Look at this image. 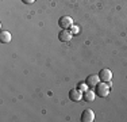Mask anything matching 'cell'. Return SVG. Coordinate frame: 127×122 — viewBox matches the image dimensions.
Wrapping results in <instances>:
<instances>
[{
    "label": "cell",
    "mask_w": 127,
    "mask_h": 122,
    "mask_svg": "<svg viewBox=\"0 0 127 122\" xmlns=\"http://www.w3.org/2000/svg\"><path fill=\"white\" fill-rule=\"evenodd\" d=\"M110 90H111V87L108 85V83L99 81L95 87V94H96V96H99V98H105L110 94Z\"/></svg>",
    "instance_id": "1"
},
{
    "label": "cell",
    "mask_w": 127,
    "mask_h": 122,
    "mask_svg": "<svg viewBox=\"0 0 127 122\" xmlns=\"http://www.w3.org/2000/svg\"><path fill=\"white\" fill-rule=\"evenodd\" d=\"M58 24H60V27H61V29L68 30V29H70V27L73 26V19H72L70 16H68V15H65V16L60 18Z\"/></svg>",
    "instance_id": "2"
},
{
    "label": "cell",
    "mask_w": 127,
    "mask_h": 122,
    "mask_svg": "<svg viewBox=\"0 0 127 122\" xmlns=\"http://www.w3.org/2000/svg\"><path fill=\"white\" fill-rule=\"evenodd\" d=\"M97 75H99V77H100V81H104V83H108V81H111V79H112V72L108 68H103Z\"/></svg>",
    "instance_id": "3"
},
{
    "label": "cell",
    "mask_w": 127,
    "mask_h": 122,
    "mask_svg": "<svg viewBox=\"0 0 127 122\" xmlns=\"http://www.w3.org/2000/svg\"><path fill=\"white\" fill-rule=\"evenodd\" d=\"M81 121H83V122H92V121H95V113H93V110H91V109L84 110L83 114H81Z\"/></svg>",
    "instance_id": "4"
},
{
    "label": "cell",
    "mask_w": 127,
    "mask_h": 122,
    "mask_svg": "<svg viewBox=\"0 0 127 122\" xmlns=\"http://www.w3.org/2000/svg\"><path fill=\"white\" fill-rule=\"evenodd\" d=\"M99 81H100V77H99V75H89V76H87L85 83L88 84L89 88H95L96 84H97Z\"/></svg>",
    "instance_id": "5"
},
{
    "label": "cell",
    "mask_w": 127,
    "mask_h": 122,
    "mask_svg": "<svg viewBox=\"0 0 127 122\" xmlns=\"http://www.w3.org/2000/svg\"><path fill=\"white\" fill-rule=\"evenodd\" d=\"M69 98L70 100H74V102H78V100L83 99V92H81L78 88H73V90L69 91Z\"/></svg>",
    "instance_id": "6"
},
{
    "label": "cell",
    "mask_w": 127,
    "mask_h": 122,
    "mask_svg": "<svg viewBox=\"0 0 127 122\" xmlns=\"http://www.w3.org/2000/svg\"><path fill=\"white\" fill-rule=\"evenodd\" d=\"M72 37H73V34L70 33V30H61V33L58 34V39L61 42H69L72 39Z\"/></svg>",
    "instance_id": "7"
},
{
    "label": "cell",
    "mask_w": 127,
    "mask_h": 122,
    "mask_svg": "<svg viewBox=\"0 0 127 122\" xmlns=\"http://www.w3.org/2000/svg\"><path fill=\"white\" fill-rule=\"evenodd\" d=\"M95 96H96L95 91L89 90V88L85 91V92H83V99L85 100V102H93V100H95Z\"/></svg>",
    "instance_id": "8"
},
{
    "label": "cell",
    "mask_w": 127,
    "mask_h": 122,
    "mask_svg": "<svg viewBox=\"0 0 127 122\" xmlns=\"http://www.w3.org/2000/svg\"><path fill=\"white\" fill-rule=\"evenodd\" d=\"M0 41L3 44H8L11 41V33L10 31H1L0 33Z\"/></svg>",
    "instance_id": "9"
},
{
    "label": "cell",
    "mask_w": 127,
    "mask_h": 122,
    "mask_svg": "<svg viewBox=\"0 0 127 122\" xmlns=\"http://www.w3.org/2000/svg\"><path fill=\"white\" fill-rule=\"evenodd\" d=\"M77 87H78V90H80L81 92H85V91H87V90H88V88H89V87H88V84H87L85 81H81V83L78 84Z\"/></svg>",
    "instance_id": "10"
},
{
    "label": "cell",
    "mask_w": 127,
    "mask_h": 122,
    "mask_svg": "<svg viewBox=\"0 0 127 122\" xmlns=\"http://www.w3.org/2000/svg\"><path fill=\"white\" fill-rule=\"evenodd\" d=\"M70 33H72V34H74V35H78V34H80V27L76 26V24H73V26L70 27Z\"/></svg>",
    "instance_id": "11"
},
{
    "label": "cell",
    "mask_w": 127,
    "mask_h": 122,
    "mask_svg": "<svg viewBox=\"0 0 127 122\" xmlns=\"http://www.w3.org/2000/svg\"><path fill=\"white\" fill-rule=\"evenodd\" d=\"M23 3H25V4H32V3L35 1V0H22Z\"/></svg>",
    "instance_id": "12"
}]
</instances>
